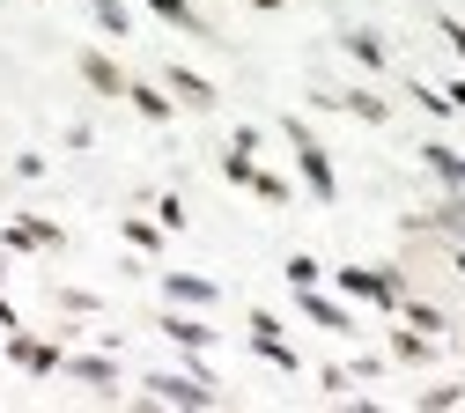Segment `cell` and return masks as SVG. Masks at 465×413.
I'll list each match as a JSON object with an SVG mask.
<instances>
[{"instance_id":"6da1fadb","label":"cell","mask_w":465,"mask_h":413,"mask_svg":"<svg viewBox=\"0 0 465 413\" xmlns=\"http://www.w3.org/2000/svg\"><path fill=\"white\" fill-rule=\"evenodd\" d=\"M281 133H288V148H296V170H303V185H311L318 200H340V177H332V155H325V141L303 126V118H281Z\"/></svg>"},{"instance_id":"7a4b0ae2","label":"cell","mask_w":465,"mask_h":413,"mask_svg":"<svg viewBox=\"0 0 465 413\" xmlns=\"http://www.w3.org/2000/svg\"><path fill=\"white\" fill-rule=\"evenodd\" d=\"M332 280L355 295V303H377V310H399V303H406V280H399L391 266H340Z\"/></svg>"},{"instance_id":"3957f363","label":"cell","mask_w":465,"mask_h":413,"mask_svg":"<svg viewBox=\"0 0 465 413\" xmlns=\"http://www.w3.org/2000/svg\"><path fill=\"white\" fill-rule=\"evenodd\" d=\"M74 74H82L96 96H126V89H134V74H126L111 52H96V44H82V52H74Z\"/></svg>"},{"instance_id":"277c9868","label":"cell","mask_w":465,"mask_h":413,"mask_svg":"<svg viewBox=\"0 0 465 413\" xmlns=\"http://www.w3.org/2000/svg\"><path fill=\"white\" fill-rule=\"evenodd\" d=\"M0 244L8 251H60L67 236H60V221H45V214H15L8 229H0Z\"/></svg>"},{"instance_id":"5b68a950","label":"cell","mask_w":465,"mask_h":413,"mask_svg":"<svg viewBox=\"0 0 465 413\" xmlns=\"http://www.w3.org/2000/svg\"><path fill=\"white\" fill-rule=\"evenodd\" d=\"M155 332H163V339H178L185 354H207V339H214V332H207V318H200V310H185V303H170V310L155 318Z\"/></svg>"},{"instance_id":"8992f818","label":"cell","mask_w":465,"mask_h":413,"mask_svg":"<svg viewBox=\"0 0 465 413\" xmlns=\"http://www.w3.org/2000/svg\"><path fill=\"white\" fill-rule=\"evenodd\" d=\"M148 391H155L163 406H214V398H222L214 377H200V369H193V377H148Z\"/></svg>"},{"instance_id":"52a82bcc","label":"cell","mask_w":465,"mask_h":413,"mask_svg":"<svg viewBox=\"0 0 465 413\" xmlns=\"http://www.w3.org/2000/svg\"><path fill=\"white\" fill-rule=\"evenodd\" d=\"M8 362H15V369H30V377H52V369L67 362V354L52 347V339H30V332L15 325V332H8Z\"/></svg>"},{"instance_id":"ba28073f","label":"cell","mask_w":465,"mask_h":413,"mask_svg":"<svg viewBox=\"0 0 465 413\" xmlns=\"http://www.w3.org/2000/svg\"><path fill=\"white\" fill-rule=\"evenodd\" d=\"M252 347L266 354V362H273V369H303V354H296V347H288V339H281V325H273L266 310H252Z\"/></svg>"},{"instance_id":"9c48e42d","label":"cell","mask_w":465,"mask_h":413,"mask_svg":"<svg viewBox=\"0 0 465 413\" xmlns=\"http://www.w3.org/2000/svg\"><path fill=\"white\" fill-rule=\"evenodd\" d=\"M163 89L178 96V103H193V111H214L222 96H214V82L207 74H193V67H163Z\"/></svg>"},{"instance_id":"30bf717a","label":"cell","mask_w":465,"mask_h":413,"mask_svg":"<svg viewBox=\"0 0 465 413\" xmlns=\"http://www.w3.org/2000/svg\"><path fill=\"white\" fill-rule=\"evenodd\" d=\"M163 295H170V303H185V310H214V280L207 273H163Z\"/></svg>"},{"instance_id":"8fae6325","label":"cell","mask_w":465,"mask_h":413,"mask_svg":"<svg viewBox=\"0 0 465 413\" xmlns=\"http://www.w3.org/2000/svg\"><path fill=\"white\" fill-rule=\"evenodd\" d=\"M296 303H303V318H311L318 332H355L347 303H332V295H318V288H296Z\"/></svg>"},{"instance_id":"7c38bea8","label":"cell","mask_w":465,"mask_h":413,"mask_svg":"<svg viewBox=\"0 0 465 413\" xmlns=\"http://www.w3.org/2000/svg\"><path fill=\"white\" fill-rule=\"evenodd\" d=\"M126 103L148 118V126H170V111H178V96H163L155 82H134V89H126Z\"/></svg>"},{"instance_id":"4fadbf2b","label":"cell","mask_w":465,"mask_h":413,"mask_svg":"<svg viewBox=\"0 0 465 413\" xmlns=\"http://www.w3.org/2000/svg\"><path fill=\"white\" fill-rule=\"evenodd\" d=\"M421 162H429V170L443 177V185H458V192H465V155H458V148H443V141H429V148H421Z\"/></svg>"},{"instance_id":"5bb4252c","label":"cell","mask_w":465,"mask_h":413,"mask_svg":"<svg viewBox=\"0 0 465 413\" xmlns=\"http://www.w3.org/2000/svg\"><path fill=\"white\" fill-rule=\"evenodd\" d=\"M67 377H82V384L111 391V384H119V362H104V354H74V362H67Z\"/></svg>"},{"instance_id":"9a60e30c","label":"cell","mask_w":465,"mask_h":413,"mask_svg":"<svg viewBox=\"0 0 465 413\" xmlns=\"http://www.w3.org/2000/svg\"><path fill=\"white\" fill-rule=\"evenodd\" d=\"M148 8H155L163 23H178L185 37H207V23H200V8H193V0H148Z\"/></svg>"},{"instance_id":"2e32d148","label":"cell","mask_w":465,"mask_h":413,"mask_svg":"<svg viewBox=\"0 0 465 413\" xmlns=\"http://www.w3.org/2000/svg\"><path fill=\"white\" fill-rule=\"evenodd\" d=\"M340 111H355L362 126H384V118H391V103H384V96H370V89H347V96H340Z\"/></svg>"},{"instance_id":"e0dca14e","label":"cell","mask_w":465,"mask_h":413,"mask_svg":"<svg viewBox=\"0 0 465 413\" xmlns=\"http://www.w3.org/2000/svg\"><path fill=\"white\" fill-rule=\"evenodd\" d=\"M89 15H96V30H111V37H134V15H126V0H89Z\"/></svg>"},{"instance_id":"ac0fdd59","label":"cell","mask_w":465,"mask_h":413,"mask_svg":"<svg viewBox=\"0 0 465 413\" xmlns=\"http://www.w3.org/2000/svg\"><path fill=\"white\" fill-rule=\"evenodd\" d=\"M429 221L450 236V244H465V200H458V192H450V200H436V214H429Z\"/></svg>"},{"instance_id":"d6986e66","label":"cell","mask_w":465,"mask_h":413,"mask_svg":"<svg viewBox=\"0 0 465 413\" xmlns=\"http://www.w3.org/2000/svg\"><path fill=\"white\" fill-rule=\"evenodd\" d=\"M399 318L414 325V332H429V339L443 332V310H436V303H414V295H406V303H399Z\"/></svg>"},{"instance_id":"ffe728a7","label":"cell","mask_w":465,"mask_h":413,"mask_svg":"<svg viewBox=\"0 0 465 413\" xmlns=\"http://www.w3.org/2000/svg\"><path fill=\"white\" fill-rule=\"evenodd\" d=\"M163 236H170L163 221H141V214H126V244H134V251H163Z\"/></svg>"},{"instance_id":"44dd1931","label":"cell","mask_w":465,"mask_h":413,"mask_svg":"<svg viewBox=\"0 0 465 413\" xmlns=\"http://www.w3.org/2000/svg\"><path fill=\"white\" fill-rule=\"evenodd\" d=\"M281 280H288V288H318V280H325V266H318L311 251H296V259L281 266Z\"/></svg>"},{"instance_id":"7402d4cb","label":"cell","mask_w":465,"mask_h":413,"mask_svg":"<svg viewBox=\"0 0 465 413\" xmlns=\"http://www.w3.org/2000/svg\"><path fill=\"white\" fill-rule=\"evenodd\" d=\"M391 354H399V362H429L436 339H429V332H391Z\"/></svg>"},{"instance_id":"603a6c76","label":"cell","mask_w":465,"mask_h":413,"mask_svg":"<svg viewBox=\"0 0 465 413\" xmlns=\"http://www.w3.org/2000/svg\"><path fill=\"white\" fill-rule=\"evenodd\" d=\"M347 52H355L362 67H384V37L377 30H347Z\"/></svg>"},{"instance_id":"cb8c5ba5","label":"cell","mask_w":465,"mask_h":413,"mask_svg":"<svg viewBox=\"0 0 465 413\" xmlns=\"http://www.w3.org/2000/svg\"><path fill=\"white\" fill-rule=\"evenodd\" d=\"M252 192H259L266 207H288V177H273V170H252Z\"/></svg>"},{"instance_id":"d4e9b609","label":"cell","mask_w":465,"mask_h":413,"mask_svg":"<svg viewBox=\"0 0 465 413\" xmlns=\"http://www.w3.org/2000/svg\"><path fill=\"white\" fill-rule=\"evenodd\" d=\"M155 221H163V229H185L193 214H185V200H178V192H163V200H155Z\"/></svg>"},{"instance_id":"484cf974","label":"cell","mask_w":465,"mask_h":413,"mask_svg":"<svg viewBox=\"0 0 465 413\" xmlns=\"http://www.w3.org/2000/svg\"><path fill=\"white\" fill-rule=\"evenodd\" d=\"M60 310H74V318H89V310H96V295H82V288H60Z\"/></svg>"},{"instance_id":"4316f807","label":"cell","mask_w":465,"mask_h":413,"mask_svg":"<svg viewBox=\"0 0 465 413\" xmlns=\"http://www.w3.org/2000/svg\"><path fill=\"white\" fill-rule=\"evenodd\" d=\"M443 37H450V52L465 59V23H450V15H443Z\"/></svg>"},{"instance_id":"83f0119b","label":"cell","mask_w":465,"mask_h":413,"mask_svg":"<svg viewBox=\"0 0 465 413\" xmlns=\"http://www.w3.org/2000/svg\"><path fill=\"white\" fill-rule=\"evenodd\" d=\"M443 96H450V111H465V82H450V89H443Z\"/></svg>"},{"instance_id":"f1b7e54d","label":"cell","mask_w":465,"mask_h":413,"mask_svg":"<svg viewBox=\"0 0 465 413\" xmlns=\"http://www.w3.org/2000/svg\"><path fill=\"white\" fill-rule=\"evenodd\" d=\"M252 8H288V0H252Z\"/></svg>"},{"instance_id":"f546056e","label":"cell","mask_w":465,"mask_h":413,"mask_svg":"<svg viewBox=\"0 0 465 413\" xmlns=\"http://www.w3.org/2000/svg\"><path fill=\"white\" fill-rule=\"evenodd\" d=\"M0 280H8V266H0Z\"/></svg>"},{"instance_id":"4dcf8cb0","label":"cell","mask_w":465,"mask_h":413,"mask_svg":"<svg viewBox=\"0 0 465 413\" xmlns=\"http://www.w3.org/2000/svg\"><path fill=\"white\" fill-rule=\"evenodd\" d=\"M0 354H8V347H0Z\"/></svg>"}]
</instances>
